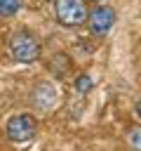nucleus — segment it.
<instances>
[{"instance_id": "8", "label": "nucleus", "mask_w": 141, "mask_h": 151, "mask_svg": "<svg viewBox=\"0 0 141 151\" xmlns=\"http://www.w3.org/2000/svg\"><path fill=\"white\" fill-rule=\"evenodd\" d=\"M92 85H94V80H92V76H89V73H80V76L75 78V92H78V94L89 92V90H92Z\"/></svg>"}, {"instance_id": "6", "label": "nucleus", "mask_w": 141, "mask_h": 151, "mask_svg": "<svg viewBox=\"0 0 141 151\" xmlns=\"http://www.w3.org/2000/svg\"><path fill=\"white\" fill-rule=\"evenodd\" d=\"M127 144L132 151H141V125H132L127 130Z\"/></svg>"}, {"instance_id": "5", "label": "nucleus", "mask_w": 141, "mask_h": 151, "mask_svg": "<svg viewBox=\"0 0 141 151\" xmlns=\"http://www.w3.org/2000/svg\"><path fill=\"white\" fill-rule=\"evenodd\" d=\"M31 101H33V106H35L38 111L49 113V111L59 104V90H56V85H54V83H49V80L38 83V85L33 87Z\"/></svg>"}, {"instance_id": "10", "label": "nucleus", "mask_w": 141, "mask_h": 151, "mask_svg": "<svg viewBox=\"0 0 141 151\" xmlns=\"http://www.w3.org/2000/svg\"><path fill=\"white\" fill-rule=\"evenodd\" d=\"M136 116H139V120H141V99L136 101Z\"/></svg>"}, {"instance_id": "1", "label": "nucleus", "mask_w": 141, "mask_h": 151, "mask_svg": "<svg viewBox=\"0 0 141 151\" xmlns=\"http://www.w3.org/2000/svg\"><path fill=\"white\" fill-rule=\"evenodd\" d=\"M9 54L19 61V64H33L40 57V40L33 31L28 28H19L12 33L9 38Z\"/></svg>"}, {"instance_id": "4", "label": "nucleus", "mask_w": 141, "mask_h": 151, "mask_svg": "<svg viewBox=\"0 0 141 151\" xmlns=\"http://www.w3.org/2000/svg\"><path fill=\"white\" fill-rule=\"evenodd\" d=\"M115 24V9L108 7V5H96L89 14H87V26H89V33L94 38H103Z\"/></svg>"}, {"instance_id": "2", "label": "nucleus", "mask_w": 141, "mask_h": 151, "mask_svg": "<svg viewBox=\"0 0 141 151\" xmlns=\"http://www.w3.org/2000/svg\"><path fill=\"white\" fill-rule=\"evenodd\" d=\"M87 5L85 0H54V17L66 28H78L87 24Z\"/></svg>"}, {"instance_id": "3", "label": "nucleus", "mask_w": 141, "mask_h": 151, "mask_svg": "<svg viewBox=\"0 0 141 151\" xmlns=\"http://www.w3.org/2000/svg\"><path fill=\"white\" fill-rule=\"evenodd\" d=\"M5 134H7L9 142H16V144L31 142L38 134V120H35V116L33 113H14L5 123Z\"/></svg>"}, {"instance_id": "9", "label": "nucleus", "mask_w": 141, "mask_h": 151, "mask_svg": "<svg viewBox=\"0 0 141 151\" xmlns=\"http://www.w3.org/2000/svg\"><path fill=\"white\" fill-rule=\"evenodd\" d=\"M21 7V0H0V14L2 17H14Z\"/></svg>"}, {"instance_id": "7", "label": "nucleus", "mask_w": 141, "mask_h": 151, "mask_svg": "<svg viewBox=\"0 0 141 151\" xmlns=\"http://www.w3.org/2000/svg\"><path fill=\"white\" fill-rule=\"evenodd\" d=\"M49 68L61 78V76H63V71L68 68V57H66V54H54V59L49 61Z\"/></svg>"}]
</instances>
